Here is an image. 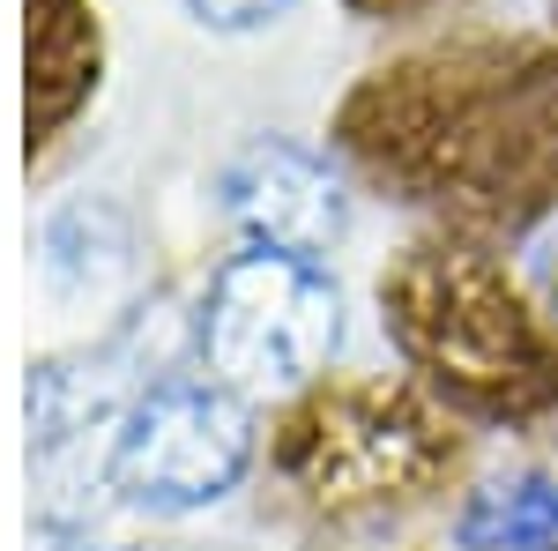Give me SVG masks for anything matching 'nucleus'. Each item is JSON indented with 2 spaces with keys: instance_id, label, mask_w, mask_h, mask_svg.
Here are the masks:
<instances>
[{
  "instance_id": "3",
  "label": "nucleus",
  "mask_w": 558,
  "mask_h": 551,
  "mask_svg": "<svg viewBox=\"0 0 558 551\" xmlns=\"http://www.w3.org/2000/svg\"><path fill=\"white\" fill-rule=\"evenodd\" d=\"M223 216L246 231V247H283V254H320L336 247L350 224V202H343V179L320 165L313 149L299 142H254L239 149L223 179Z\"/></svg>"
},
{
  "instance_id": "1",
  "label": "nucleus",
  "mask_w": 558,
  "mask_h": 551,
  "mask_svg": "<svg viewBox=\"0 0 558 551\" xmlns=\"http://www.w3.org/2000/svg\"><path fill=\"white\" fill-rule=\"evenodd\" d=\"M343 336V291L320 268V254H283V247H239L216 268L202 298V366L231 395H291L305 387Z\"/></svg>"
},
{
  "instance_id": "4",
  "label": "nucleus",
  "mask_w": 558,
  "mask_h": 551,
  "mask_svg": "<svg viewBox=\"0 0 558 551\" xmlns=\"http://www.w3.org/2000/svg\"><path fill=\"white\" fill-rule=\"evenodd\" d=\"M120 268H128V224L112 202H68L45 224V276L68 298L105 291Z\"/></svg>"
},
{
  "instance_id": "5",
  "label": "nucleus",
  "mask_w": 558,
  "mask_h": 551,
  "mask_svg": "<svg viewBox=\"0 0 558 551\" xmlns=\"http://www.w3.org/2000/svg\"><path fill=\"white\" fill-rule=\"evenodd\" d=\"M558 537V500L544 484H514V492H492L470 514V544H499V551H544Z\"/></svg>"
},
{
  "instance_id": "6",
  "label": "nucleus",
  "mask_w": 558,
  "mask_h": 551,
  "mask_svg": "<svg viewBox=\"0 0 558 551\" xmlns=\"http://www.w3.org/2000/svg\"><path fill=\"white\" fill-rule=\"evenodd\" d=\"M202 31L216 38H239V31H260V23H276V15H291V0H179Z\"/></svg>"
},
{
  "instance_id": "2",
  "label": "nucleus",
  "mask_w": 558,
  "mask_h": 551,
  "mask_svg": "<svg viewBox=\"0 0 558 551\" xmlns=\"http://www.w3.org/2000/svg\"><path fill=\"white\" fill-rule=\"evenodd\" d=\"M254 463V410L246 395L202 381H157L134 395L112 432V484L142 514H202Z\"/></svg>"
}]
</instances>
